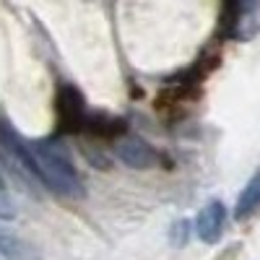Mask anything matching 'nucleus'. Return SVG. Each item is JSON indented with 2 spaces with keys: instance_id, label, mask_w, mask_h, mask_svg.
Masks as SVG:
<instances>
[{
  "instance_id": "f257e3e1",
  "label": "nucleus",
  "mask_w": 260,
  "mask_h": 260,
  "mask_svg": "<svg viewBox=\"0 0 260 260\" xmlns=\"http://www.w3.org/2000/svg\"><path fill=\"white\" fill-rule=\"evenodd\" d=\"M29 151L34 154V161L39 167V177L42 185H47L50 190L68 195V198H81L83 195V182L78 177L76 167L71 164L65 148L52 141V138H39L29 141Z\"/></svg>"
},
{
  "instance_id": "f03ea898",
  "label": "nucleus",
  "mask_w": 260,
  "mask_h": 260,
  "mask_svg": "<svg viewBox=\"0 0 260 260\" xmlns=\"http://www.w3.org/2000/svg\"><path fill=\"white\" fill-rule=\"evenodd\" d=\"M55 112H57V127L60 133H78L89 122V112H86V102L78 89L73 86H62L57 91L55 102Z\"/></svg>"
},
{
  "instance_id": "7ed1b4c3",
  "label": "nucleus",
  "mask_w": 260,
  "mask_h": 260,
  "mask_svg": "<svg viewBox=\"0 0 260 260\" xmlns=\"http://www.w3.org/2000/svg\"><path fill=\"white\" fill-rule=\"evenodd\" d=\"M224 226H226V206L221 201H208L201 208L198 219H195V234H198V240H203L208 245L219 242L224 234Z\"/></svg>"
},
{
  "instance_id": "20e7f679",
  "label": "nucleus",
  "mask_w": 260,
  "mask_h": 260,
  "mask_svg": "<svg viewBox=\"0 0 260 260\" xmlns=\"http://www.w3.org/2000/svg\"><path fill=\"white\" fill-rule=\"evenodd\" d=\"M115 154H117V159H120L125 167H133V169H151V167L159 161L156 151L151 148L143 138H138V136L122 138V141L117 143V148H115Z\"/></svg>"
},
{
  "instance_id": "39448f33",
  "label": "nucleus",
  "mask_w": 260,
  "mask_h": 260,
  "mask_svg": "<svg viewBox=\"0 0 260 260\" xmlns=\"http://www.w3.org/2000/svg\"><path fill=\"white\" fill-rule=\"evenodd\" d=\"M0 255L8 260H37V252L31 250V245L3 226H0Z\"/></svg>"
},
{
  "instance_id": "423d86ee",
  "label": "nucleus",
  "mask_w": 260,
  "mask_h": 260,
  "mask_svg": "<svg viewBox=\"0 0 260 260\" xmlns=\"http://www.w3.org/2000/svg\"><path fill=\"white\" fill-rule=\"evenodd\" d=\"M260 208V175H255L245 190L240 192V198H237V208H234V216L237 219H247V216H252L255 211Z\"/></svg>"
},
{
  "instance_id": "0eeeda50",
  "label": "nucleus",
  "mask_w": 260,
  "mask_h": 260,
  "mask_svg": "<svg viewBox=\"0 0 260 260\" xmlns=\"http://www.w3.org/2000/svg\"><path fill=\"white\" fill-rule=\"evenodd\" d=\"M86 130L96 138H115L125 133V122L122 120H112V117H89Z\"/></svg>"
}]
</instances>
